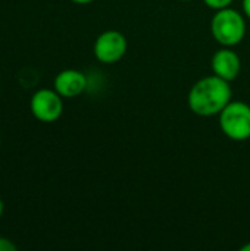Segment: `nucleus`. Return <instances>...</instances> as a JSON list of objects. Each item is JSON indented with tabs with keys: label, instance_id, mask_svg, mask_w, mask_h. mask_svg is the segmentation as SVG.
I'll return each instance as SVG.
<instances>
[{
	"label": "nucleus",
	"instance_id": "obj_3",
	"mask_svg": "<svg viewBox=\"0 0 250 251\" xmlns=\"http://www.w3.org/2000/svg\"><path fill=\"white\" fill-rule=\"evenodd\" d=\"M220 116V128L233 141L250 140V106L245 101H230Z\"/></svg>",
	"mask_w": 250,
	"mask_h": 251
},
{
	"label": "nucleus",
	"instance_id": "obj_5",
	"mask_svg": "<svg viewBox=\"0 0 250 251\" xmlns=\"http://www.w3.org/2000/svg\"><path fill=\"white\" fill-rule=\"evenodd\" d=\"M127 49L128 43L125 35L116 29H108L97 37L93 51L100 63L112 65L119 62L125 56Z\"/></svg>",
	"mask_w": 250,
	"mask_h": 251
},
{
	"label": "nucleus",
	"instance_id": "obj_2",
	"mask_svg": "<svg viewBox=\"0 0 250 251\" xmlns=\"http://www.w3.org/2000/svg\"><path fill=\"white\" fill-rule=\"evenodd\" d=\"M211 32L222 47H234L246 35V19L236 9H220L211 21Z\"/></svg>",
	"mask_w": 250,
	"mask_h": 251
},
{
	"label": "nucleus",
	"instance_id": "obj_13",
	"mask_svg": "<svg viewBox=\"0 0 250 251\" xmlns=\"http://www.w3.org/2000/svg\"><path fill=\"white\" fill-rule=\"evenodd\" d=\"M3 215V201L0 200V216Z\"/></svg>",
	"mask_w": 250,
	"mask_h": 251
},
{
	"label": "nucleus",
	"instance_id": "obj_10",
	"mask_svg": "<svg viewBox=\"0 0 250 251\" xmlns=\"http://www.w3.org/2000/svg\"><path fill=\"white\" fill-rule=\"evenodd\" d=\"M242 6H243L245 16L250 19V0H242Z\"/></svg>",
	"mask_w": 250,
	"mask_h": 251
},
{
	"label": "nucleus",
	"instance_id": "obj_7",
	"mask_svg": "<svg viewBox=\"0 0 250 251\" xmlns=\"http://www.w3.org/2000/svg\"><path fill=\"white\" fill-rule=\"evenodd\" d=\"M55 90L63 99H74L87 88V76L77 69H65L55 78Z\"/></svg>",
	"mask_w": 250,
	"mask_h": 251
},
{
	"label": "nucleus",
	"instance_id": "obj_9",
	"mask_svg": "<svg viewBox=\"0 0 250 251\" xmlns=\"http://www.w3.org/2000/svg\"><path fill=\"white\" fill-rule=\"evenodd\" d=\"M15 250H16V246H15L10 240L0 237V251H15Z\"/></svg>",
	"mask_w": 250,
	"mask_h": 251
},
{
	"label": "nucleus",
	"instance_id": "obj_12",
	"mask_svg": "<svg viewBox=\"0 0 250 251\" xmlns=\"http://www.w3.org/2000/svg\"><path fill=\"white\" fill-rule=\"evenodd\" d=\"M240 251H250V243H248V244H245L242 249H240Z\"/></svg>",
	"mask_w": 250,
	"mask_h": 251
},
{
	"label": "nucleus",
	"instance_id": "obj_8",
	"mask_svg": "<svg viewBox=\"0 0 250 251\" xmlns=\"http://www.w3.org/2000/svg\"><path fill=\"white\" fill-rule=\"evenodd\" d=\"M205 4L214 10H220V9H224V7H230V4L234 1V0H203Z\"/></svg>",
	"mask_w": 250,
	"mask_h": 251
},
{
	"label": "nucleus",
	"instance_id": "obj_1",
	"mask_svg": "<svg viewBox=\"0 0 250 251\" xmlns=\"http://www.w3.org/2000/svg\"><path fill=\"white\" fill-rule=\"evenodd\" d=\"M231 99L233 90L230 87V81L214 74L199 79L190 88L187 103L194 115L209 118L220 115Z\"/></svg>",
	"mask_w": 250,
	"mask_h": 251
},
{
	"label": "nucleus",
	"instance_id": "obj_14",
	"mask_svg": "<svg viewBox=\"0 0 250 251\" xmlns=\"http://www.w3.org/2000/svg\"><path fill=\"white\" fill-rule=\"evenodd\" d=\"M180 1H190V0H180Z\"/></svg>",
	"mask_w": 250,
	"mask_h": 251
},
{
	"label": "nucleus",
	"instance_id": "obj_4",
	"mask_svg": "<svg viewBox=\"0 0 250 251\" xmlns=\"http://www.w3.org/2000/svg\"><path fill=\"white\" fill-rule=\"evenodd\" d=\"M29 106L35 119L44 124H52L62 116L63 97L55 88H41L34 93Z\"/></svg>",
	"mask_w": 250,
	"mask_h": 251
},
{
	"label": "nucleus",
	"instance_id": "obj_11",
	"mask_svg": "<svg viewBox=\"0 0 250 251\" xmlns=\"http://www.w3.org/2000/svg\"><path fill=\"white\" fill-rule=\"evenodd\" d=\"M71 1H74V3H77V4H88V3H91V1H94V0H71Z\"/></svg>",
	"mask_w": 250,
	"mask_h": 251
},
{
	"label": "nucleus",
	"instance_id": "obj_6",
	"mask_svg": "<svg viewBox=\"0 0 250 251\" xmlns=\"http://www.w3.org/2000/svg\"><path fill=\"white\" fill-rule=\"evenodd\" d=\"M211 68L215 75L224 78L225 81H234L242 69L240 56L231 50V47H222L215 51L211 60Z\"/></svg>",
	"mask_w": 250,
	"mask_h": 251
}]
</instances>
